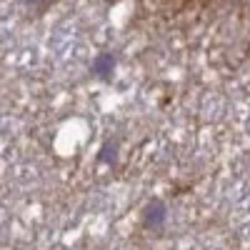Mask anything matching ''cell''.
Segmentation results:
<instances>
[{
	"label": "cell",
	"instance_id": "7a4b0ae2",
	"mask_svg": "<svg viewBox=\"0 0 250 250\" xmlns=\"http://www.w3.org/2000/svg\"><path fill=\"white\" fill-rule=\"evenodd\" d=\"M113 68H115V55L110 53H100L95 60H93V65H90V73L100 80H108L113 75Z\"/></svg>",
	"mask_w": 250,
	"mask_h": 250
},
{
	"label": "cell",
	"instance_id": "277c9868",
	"mask_svg": "<svg viewBox=\"0 0 250 250\" xmlns=\"http://www.w3.org/2000/svg\"><path fill=\"white\" fill-rule=\"evenodd\" d=\"M50 3V0H28V5H33V8H45Z\"/></svg>",
	"mask_w": 250,
	"mask_h": 250
},
{
	"label": "cell",
	"instance_id": "3957f363",
	"mask_svg": "<svg viewBox=\"0 0 250 250\" xmlns=\"http://www.w3.org/2000/svg\"><path fill=\"white\" fill-rule=\"evenodd\" d=\"M98 163H103V165H115V163H118V143H115V140L105 143V145L100 148Z\"/></svg>",
	"mask_w": 250,
	"mask_h": 250
},
{
	"label": "cell",
	"instance_id": "6da1fadb",
	"mask_svg": "<svg viewBox=\"0 0 250 250\" xmlns=\"http://www.w3.org/2000/svg\"><path fill=\"white\" fill-rule=\"evenodd\" d=\"M165 218H168V208H165L163 200L153 198L148 205H145V210H143V223H145V228H150V230H155V228H163V225H165Z\"/></svg>",
	"mask_w": 250,
	"mask_h": 250
}]
</instances>
